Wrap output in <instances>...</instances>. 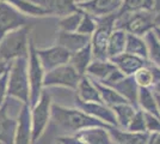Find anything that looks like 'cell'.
I'll use <instances>...</instances> for the list:
<instances>
[{"instance_id": "277c9868", "label": "cell", "mask_w": 160, "mask_h": 144, "mask_svg": "<svg viewBox=\"0 0 160 144\" xmlns=\"http://www.w3.org/2000/svg\"><path fill=\"white\" fill-rule=\"evenodd\" d=\"M155 10L117 14L115 21V29H121L127 34L143 37L155 28Z\"/></svg>"}, {"instance_id": "e575fe53", "label": "cell", "mask_w": 160, "mask_h": 144, "mask_svg": "<svg viewBox=\"0 0 160 144\" xmlns=\"http://www.w3.org/2000/svg\"><path fill=\"white\" fill-rule=\"evenodd\" d=\"M128 131L132 132H147L146 130V120H145V112L138 109L135 112L134 117L132 118L130 123L127 127Z\"/></svg>"}, {"instance_id": "8992f818", "label": "cell", "mask_w": 160, "mask_h": 144, "mask_svg": "<svg viewBox=\"0 0 160 144\" xmlns=\"http://www.w3.org/2000/svg\"><path fill=\"white\" fill-rule=\"evenodd\" d=\"M117 14L96 18L97 19V29L91 36V48L93 60H109L107 54L108 42L110 34L115 29V21Z\"/></svg>"}, {"instance_id": "d4e9b609", "label": "cell", "mask_w": 160, "mask_h": 144, "mask_svg": "<svg viewBox=\"0 0 160 144\" xmlns=\"http://www.w3.org/2000/svg\"><path fill=\"white\" fill-rule=\"evenodd\" d=\"M112 88L116 91H118L130 104H133L136 108H139L138 107V91H139V87L136 85L133 76L132 77H124L121 82H118L116 85H113Z\"/></svg>"}, {"instance_id": "484cf974", "label": "cell", "mask_w": 160, "mask_h": 144, "mask_svg": "<svg viewBox=\"0 0 160 144\" xmlns=\"http://www.w3.org/2000/svg\"><path fill=\"white\" fill-rule=\"evenodd\" d=\"M0 1L7 3L8 5L14 7L17 11H19L20 13H23L27 17H46L48 16L47 12L42 7L31 3L30 0H0Z\"/></svg>"}, {"instance_id": "8d00e7d4", "label": "cell", "mask_w": 160, "mask_h": 144, "mask_svg": "<svg viewBox=\"0 0 160 144\" xmlns=\"http://www.w3.org/2000/svg\"><path fill=\"white\" fill-rule=\"evenodd\" d=\"M7 101V73L0 78V108Z\"/></svg>"}, {"instance_id": "9a60e30c", "label": "cell", "mask_w": 160, "mask_h": 144, "mask_svg": "<svg viewBox=\"0 0 160 144\" xmlns=\"http://www.w3.org/2000/svg\"><path fill=\"white\" fill-rule=\"evenodd\" d=\"M109 133L113 144H148L152 135L148 132H132L111 126Z\"/></svg>"}, {"instance_id": "ee69618b", "label": "cell", "mask_w": 160, "mask_h": 144, "mask_svg": "<svg viewBox=\"0 0 160 144\" xmlns=\"http://www.w3.org/2000/svg\"><path fill=\"white\" fill-rule=\"evenodd\" d=\"M154 34L157 35V37H158V40L160 41V29H158V28H154L153 29Z\"/></svg>"}, {"instance_id": "d6986e66", "label": "cell", "mask_w": 160, "mask_h": 144, "mask_svg": "<svg viewBox=\"0 0 160 144\" xmlns=\"http://www.w3.org/2000/svg\"><path fill=\"white\" fill-rule=\"evenodd\" d=\"M17 119H13L8 114V103L0 108V141L6 144H12L16 130Z\"/></svg>"}, {"instance_id": "e0dca14e", "label": "cell", "mask_w": 160, "mask_h": 144, "mask_svg": "<svg viewBox=\"0 0 160 144\" xmlns=\"http://www.w3.org/2000/svg\"><path fill=\"white\" fill-rule=\"evenodd\" d=\"M90 42H91V36L79 34L77 31H74V33L59 31L58 37H56V45L67 49L71 54L86 47Z\"/></svg>"}, {"instance_id": "8fae6325", "label": "cell", "mask_w": 160, "mask_h": 144, "mask_svg": "<svg viewBox=\"0 0 160 144\" xmlns=\"http://www.w3.org/2000/svg\"><path fill=\"white\" fill-rule=\"evenodd\" d=\"M74 107L79 108L87 115L104 123L108 126L117 127V121L112 109L103 102H84L78 97H74Z\"/></svg>"}, {"instance_id": "ba28073f", "label": "cell", "mask_w": 160, "mask_h": 144, "mask_svg": "<svg viewBox=\"0 0 160 144\" xmlns=\"http://www.w3.org/2000/svg\"><path fill=\"white\" fill-rule=\"evenodd\" d=\"M80 78L81 75H79L74 70L73 66L68 62L66 65H62L52 71L46 72L43 79V87L44 88L61 87L75 91L80 82Z\"/></svg>"}, {"instance_id": "836d02e7", "label": "cell", "mask_w": 160, "mask_h": 144, "mask_svg": "<svg viewBox=\"0 0 160 144\" xmlns=\"http://www.w3.org/2000/svg\"><path fill=\"white\" fill-rule=\"evenodd\" d=\"M82 12H84V11H82ZM96 29H97V19L94 18L93 16L84 12L77 33L86 35V36H92V34L96 31Z\"/></svg>"}, {"instance_id": "9c48e42d", "label": "cell", "mask_w": 160, "mask_h": 144, "mask_svg": "<svg viewBox=\"0 0 160 144\" xmlns=\"http://www.w3.org/2000/svg\"><path fill=\"white\" fill-rule=\"evenodd\" d=\"M30 17H27L7 3L0 1V40L16 29L28 27Z\"/></svg>"}, {"instance_id": "f546056e", "label": "cell", "mask_w": 160, "mask_h": 144, "mask_svg": "<svg viewBox=\"0 0 160 144\" xmlns=\"http://www.w3.org/2000/svg\"><path fill=\"white\" fill-rule=\"evenodd\" d=\"M154 0H123L122 6L117 14L140 12V11H154Z\"/></svg>"}, {"instance_id": "7dc6e473", "label": "cell", "mask_w": 160, "mask_h": 144, "mask_svg": "<svg viewBox=\"0 0 160 144\" xmlns=\"http://www.w3.org/2000/svg\"><path fill=\"white\" fill-rule=\"evenodd\" d=\"M148 144H153V143H152V138H151V141H149V143H148Z\"/></svg>"}, {"instance_id": "f1b7e54d", "label": "cell", "mask_w": 160, "mask_h": 144, "mask_svg": "<svg viewBox=\"0 0 160 144\" xmlns=\"http://www.w3.org/2000/svg\"><path fill=\"white\" fill-rule=\"evenodd\" d=\"M92 81H93V79H92ZM93 82H94V84H96L98 91H99L102 101H103L104 104H107L108 107L111 108V107L116 106V104L128 102L127 100L121 95L118 91H116V90L113 89V88L108 87V85H104V84H102V83H99V82H96V81H93Z\"/></svg>"}, {"instance_id": "c3c4849f", "label": "cell", "mask_w": 160, "mask_h": 144, "mask_svg": "<svg viewBox=\"0 0 160 144\" xmlns=\"http://www.w3.org/2000/svg\"><path fill=\"white\" fill-rule=\"evenodd\" d=\"M0 144H6V143H4V142H1V141H0Z\"/></svg>"}, {"instance_id": "cb8c5ba5", "label": "cell", "mask_w": 160, "mask_h": 144, "mask_svg": "<svg viewBox=\"0 0 160 144\" xmlns=\"http://www.w3.org/2000/svg\"><path fill=\"white\" fill-rule=\"evenodd\" d=\"M126 43H127V33L121 29H113L108 42V59L110 60L115 56L124 53Z\"/></svg>"}, {"instance_id": "7402d4cb", "label": "cell", "mask_w": 160, "mask_h": 144, "mask_svg": "<svg viewBox=\"0 0 160 144\" xmlns=\"http://www.w3.org/2000/svg\"><path fill=\"white\" fill-rule=\"evenodd\" d=\"M116 66L110 60H93L86 71V76L96 82H104L111 75Z\"/></svg>"}, {"instance_id": "2e32d148", "label": "cell", "mask_w": 160, "mask_h": 144, "mask_svg": "<svg viewBox=\"0 0 160 144\" xmlns=\"http://www.w3.org/2000/svg\"><path fill=\"white\" fill-rule=\"evenodd\" d=\"M31 3L42 7L48 16L63 17L78 10L73 0H30Z\"/></svg>"}, {"instance_id": "4dcf8cb0", "label": "cell", "mask_w": 160, "mask_h": 144, "mask_svg": "<svg viewBox=\"0 0 160 144\" xmlns=\"http://www.w3.org/2000/svg\"><path fill=\"white\" fill-rule=\"evenodd\" d=\"M82 11L78 8L77 11H74L72 13L60 17L58 27H59V31H65V33H74L78 30L79 24L82 18Z\"/></svg>"}, {"instance_id": "83f0119b", "label": "cell", "mask_w": 160, "mask_h": 144, "mask_svg": "<svg viewBox=\"0 0 160 144\" xmlns=\"http://www.w3.org/2000/svg\"><path fill=\"white\" fill-rule=\"evenodd\" d=\"M126 53L136 55L148 60V47L145 37L136 35L127 34V43H126Z\"/></svg>"}, {"instance_id": "d6a6232c", "label": "cell", "mask_w": 160, "mask_h": 144, "mask_svg": "<svg viewBox=\"0 0 160 144\" xmlns=\"http://www.w3.org/2000/svg\"><path fill=\"white\" fill-rule=\"evenodd\" d=\"M133 78L139 88H152L155 84L152 62L149 65L145 66V67L140 69L139 71H136L134 73Z\"/></svg>"}, {"instance_id": "f35d334b", "label": "cell", "mask_w": 160, "mask_h": 144, "mask_svg": "<svg viewBox=\"0 0 160 144\" xmlns=\"http://www.w3.org/2000/svg\"><path fill=\"white\" fill-rule=\"evenodd\" d=\"M8 69H10V64L0 60V78L4 75H6L7 72H8Z\"/></svg>"}, {"instance_id": "5bb4252c", "label": "cell", "mask_w": 160, "mask_h": 144, "mask_svg": "<svg viewBox=\"0 0 160 144\" xmlns=\"http://www.w3.org/2000/svg\"><path fill=\"white\" fill-rule=\"evenodd\" d=\"M110 61L127 77H132L136 71H139L140 69L151 64V61L147 60V59L136 56V55L128 54L126 52L115 56L112 59H110Z\"/></svg>"}, {"instance_id": "74e56055", "label": "cell", "mask_w": 160, "mask_h": 144, "mask_svg": "<svg viewBox=\"0 0 160 144\" xmlns=\"http://www.w3.org/2000/svg\"><path fill=\"white\" fill-rule=\"evenodd\" d=\"M59 144H85L77 135H63L58 138Z\"/></svg>"}, {"instance_id": "f6af8a7d", "label": "cell", "mask_w": 160, "mask_h": 144, "mask_svg": "<svg viewBox=\"0 0 160 144\" xmlns=\"http://www.w3.org/2000/svg\"><path fill=\"white\" fill-rule=\"evenodd\" d=\"M154 4H155V11L160 10V0H154Z\"/></svg>"}, {"instance_id": "d590c367", "label": "cell", "mask_w": 160, "mask_h": 144, "mask_svg": "<svg viewBox=\"0 0 160 144\" xmlns=\"http://www.w3.org/2000/svg\"><path fill=\"white\" fill-rule=\"evenodd\" d=\"M145 120H146V130L151 135H155L160 132V118L152 115L149 113H145Z\"/></svg>"}, {"instance_id": "4316f807", "label": "cell", "mask_w": 160, "mask_h": 144, "mask_svg": "<svg viewBox=\"0 0 160 144\" xmlns=\"http://www.w3.org/2000/svg\"><path fill=\"white\" fill-rule=\"evenodd\" d=\"M115 118H116V121H117V127L123 129V130H127L128 125L130 123L132 118L134 117L135 112L139 109L136 108L135 106L130 104V103H121V104H116L111 107Z\"/></svg>"}, {"instance_id": "60d3db41", "label": "cell", "mask_w": 160, "mask_h": 144, "mask_svg": "<svg viewBox=\"0 0 160 144\" xmlns=\"http://www.w3.org/2000/svg\"><path fill=\"white\" fill-rule=\"evenodd\" d=\"M151 89L153 90L154 94H158V95H160V81L158 83H155V84H154Z\"/></svg>"}, {"instance_id": "bcb514c9", "label": "cell", "mask_w": 160, "mask_h": 144, "mask_svg": "<svg viewBox=\"0 0 160 144\" xmlns=\"http://www.w3.org/2000/svg\"><path fill=\"white\" fill-rule=\"evenodd\" d=\"M73 1L75 3V5H79V4H82V3H87L90 0H73Z\"/></svg>"}, {"instance_id": "1f68e13d", "label": "cell", "mask_w": 160, "mask_h": 144, "mask_svg": "<svg viewBox=\"0 0 160 144\" xmlns=\"http://www.w3.org/2000/svg\"><path fill=\"white\" fill-rule=\"evenodd\" d=\"M143 37L148 47V60L160 69V41L153 30L146 34Z\"/></svg>"}, {"instance_id": "6da1fadb", "label": "cell", "mask_w": 160, "mask_h": 144, "mask_svg": "<svg viewBox=\"0 0 160 144\" xmlns=\"http://www.w3.org/2000/svg\"><path fill=\"white\" fill-rule=\"evenodd\" d=\"M52 121L66 135H77L90 127H111L87 115L77 107H66L58 103L52 104Z\"/></svg>"}, {"instance_id": "b9f144b4", "label": "cell", "mask_w": 160, "mask_h": 144, "mask_svg": "<svg viewBox=\"0 0 160 144\" xmlns=\"http://www.w3.org/2000/svg\"><path fill=\"white\" fill-rule=\"evenodd\" d=\"M155 28L160 29V10H158L155 14Z\"/></svg>"}, {"instance_id": "ab89813d", "label": "cell", "mask_w": 160, "mask_h": 144, "mask_svg": "<svg viewBox=\"0 0 160 144\" xmlns=\"http://www.w3.org/2000/svg\"><path fill=\"white\" fill-rule=\"evenodd\" d=\"M152 143L153 144H160V132L152 135Z\"/></svg>"}, {"instance_id": "7bdbcfd3", "label": "cell", "mask_w": 160, "mask_h": 144, "mask_svg": "<svg viewBox=\"0 0 160 144\" xmlns=\"http://www.w3.org/2000/svg\"><path fill=\"white\" fill-rule=\"evenodd\" d=\"M155 95V100H157V104H158V109H159V113H160V95L158 94H154Z\"/></svg>"}, {"instance_id": "681fc988", "label": "cell", "mask_w": 160, "mask_h": 144, "mask_svg": "<svg viewBox=\"0 0 160 144\" xmlns=\"http://www.w3.org/2000/svg\"><path fill=\"white\" fill-rule=\"evenodd\" d=\"M56 144H59V143H56Z\"/></svg>"}, {"instance_id": "603a6c76", "label": "cell", "mask_w": 160, "mask_h": 144, "mask_svg": "<svg viewBox=\"0 0 160 144\" xmlns=\"http://www.w3.org/2000/svg\"><path fill=\"white\" fill-rule=\"evenodd\" d=\"M138 107L145 113H149L152 115L160 118L158 104L155 100L153 90L151 88H139L138 91Z\"/></svg>"}, {"instance_id": "ac0fdd59", "label": "cell", "mask_w": 160, "mask_h": 144, "mask_svg": "<svg viewBox=\"0 0 160 144\" xmlns=\"http://www.w3.org/2000/svg\"><path fill=\"white\" fill-rule=\"evenodd\" d=\"M75 97L84 102H103L94 82L86 75L81 76L80 78L78 88L75 90Z\"/></svg>"}, {"instance_id": "4fadbf2b", "label": "cell", "mask_w": 160, "mask_h": 144, "mask_svg": "<svg viewBox=\"0 0 160 144\" xmlns=\"http://www.w3.org/2000/svg\"><path fill=\"white\" fill-rule=\"evenodd\" d=\"M122 3L123 0H90L77 6L81 11L93 16L94 18H102L118 13Z\"/></svg>"}, {"instance_id": "44dd1931", "label": "cell", "mask_w": 160, "mask_h": 144, "mask_svg": "<svg viewBox=\"0 0 160 144\" xmlns=\"http://www.w3.org/2000/svg\"><path fill=\"white\" fill-rule=\"evenodd\" d=\"M92 61H93V56H92L91 43H88L86 47H84L82 49L71 54V59H69V64L81 76L86 75L87 69Z\"/></svg>"}, {"instance_id": "30bf717a", "label": "cell", "mask_w": 160, "mask_h": 144, "mask_svg": "<svg viewBox=\"0 0 160 144\" xmlns=\"http://www.w3.org/2000/svg\"><path fill=\"white\" fill-rule=\"evenodd\" d=\"M36 53L46 72L66 65L71 59V53L59 45H54L48 48H37Z\"/></svg>"}, {"instance_id": "3957f363", "label": "cell", "mask_w": 160, "mask_h": 144, "mask_svg": "<svg viewBox=\"0 0 160 144\" xmlns=\"http://www.w3.org/2000/svg\"><path fill=\"white\" fill-rule=\"evenodd\" d=\"M30 42L29 25L10 31L0 40V60L11 64L16 59L28 58Z\"/></svg>"}, {"instance_id": "5b68a950", "label": "cell", "mask_w": 160, "mask_h": 144, "mask_svg": "<svg viewBox=\"0 0 160 144\" xmlns=\"http://www.w3.org/2000/svg\"><path fill=\"white\" fill-rule=\"evenodd\" d=\"M52 96L43 90L38 102L31 107V126H32V144L36 143L47 130L52 121Z\"/></svg>"}, {"instance_id": "52a82bcc", "label": "cell", "mask_w": 160, "mask_h": 144, "mask_svg": "<svg viewBox=\"0 0 160 144\" xmlns=\"http://www.w3.org/2000/svg\"><path fill=\"white\" fill-rule=\"evenodd\" d=\"M33 42H30L29 54H28V76H29V87H30V107H33L38 102L43 93V79L46 71L42 67L40 59L37 56Z\"/></svg>"}, {"instance_id": "7a4b0ae2", "label": "cell", "mask_w": 160, "mask_h": 144, "mask_svg": "<svg viewBox=\"0 0 160 144\" xmlns=\"http://www.w3.org/2000/svg\"><path fill=\"white\" fill-rule=\"evenodd\" d=\"M7 97L30 104L28 58H19L10 64L7 72Z\"/></svg>"}, {"instance_id": "7c38bea8", "label": "cell", "mask_w": 160, "mask_h": 144, "mask_svg": "<svg viewBox=\"0 0 160 144\" xmlns=\"http://www.w3.org/2000/svg\"><path fill=\"white\" fill-rule=\"evenodd\" d=\"M12 144H32L31 107L28 103H23L20 106Z\"/></svg>"}, {"instance_id": "ffe728a7", "label": "cell", "mask_w": 160, "mask_h": 144, "mask_svg": "<svg viewBox=\"0 0 160 144\" xmlns=\"http://www.w3.org/2000/svg\"><path fill=\"white\" fill-rule=\"evenodd\" d=\"M109 129L110 127H90L80 131L77 136L85 144H113Z\"/></svg>"}]
</instances>
